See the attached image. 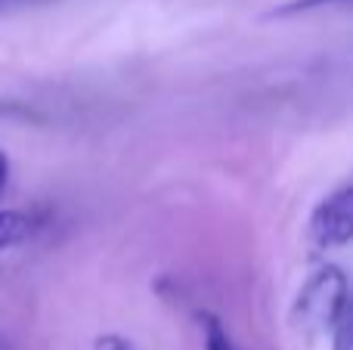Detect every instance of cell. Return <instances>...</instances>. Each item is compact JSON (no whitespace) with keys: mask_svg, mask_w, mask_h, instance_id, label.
I'll return each instance as SVG.
<instances>
[{"mask_svg":"<svg viewBox=\"0 0 353 350\" xmlns=\"http://www.w3.org/2000/svg\"><path fill=\"white\" fill-rule=\"evenodd\" d=\"M347 301H350V291H347V279L341 276V270L338 267L319 270L298 295L301 329H313V332L338 329Z\"/></svg>","mask_w":353,"mask_h":350,"instance_id":"6da1fadb","label":"cell"},{"mask_svg":"<svg viewBox=\"0 0 353 350\" xmlns=\"http://www.w3.org/2000/svg\"><path fill=\"white\" fill-rule=\"evenodd\" d=\"M310 236L316 245L338 248L353 239V183L332 192L310 217Z\"/></svg>","mask_w":353,"mask_h":350,"instance_id":"7a4b0ae2","label":"cell"},{"mask_svg":"<svg viewBox=\"0 0 353 350\" xmlns=\"http://www.w3.org/2000/svg\"><path fill=\"white\" fill-rule=\"evenodd\" d=\"M34 227H37L34 217L25 214V211H0V251L28 242Z\"/></svg>","mask_w":353,"mask_h":350,"instance_id":"3957f363","label":"cell"},{"mask_svg":"<svg viewBox=\"0 0 353 350\" xmlns=\"http://www.w3.org/2000/svg\"><path fill=\"white\" fill-rule=\"evenodd\" d=\"M199 326H201V338H205V350H239L236 341H232L230 332H226V326L214 313L201 310V313H199Z\"/></svg>","mask_w":353,"mask_h":350,"instance_id":"277c9868","label":"cell"},{"mask_svg":"<svg viewBox=\"0 0 353 350\" xmlns=\"http://www.w3.org/2000/svg\"><path fill=\"white\" fill-rule=\"evenodd\" d=\"M329 3H353V0H292V3L279 6V10H276V16H288V12H307V10L329 6Z\"/></svg>","mask_w":353,"mask_h":350,"instance_id":"5b68a950","label":"cell"},{"mask_svg":"<svg viewBox=\"0 0 353 350\" xmlns=\"http://www.w3.org/2000/svg\"><path fill=\"white\" fill-rule=\"evenodd\" d=\"M93 350H134V344L128 338H121V335H99L93 341Z\"/></svg>","mask_w":353,"mask_h":350,"instance_id":"8992f818","label":"cell"},{"mask_svg":"<svg viewBox=\"0 0 353 350\" xmlns=\"http://www.w3.org/2000/svg\"><path fill=\"white\" fill-rule=\"evenodd\" d=\"M6 177H10V161H6V152L0 149V192L6 189Z\"/></svg>","mask_w":353,"mask_h":350,"instance_id":"52a82bcc","label":"cell"},{"mask_svg":"<svg viewBox=\"0 0 353 350\" xmlns=\"http://www.w3.org/2000/svg\"><path fill=\"white\" fill-rule=\"evenodd\" d=\"M19 3H34V0H0V10H6V6H19Z\"/></svg>","mask_w":353,"mask_h":350,"instance_id":"ba28073f","label":"cell"}]
</instances>
